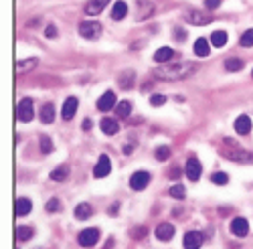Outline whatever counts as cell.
Here are the masks:
<instances>
[{
	"mask_svg": "<svg viewBox=\"0 0 253 249\" xmlns=\"http://www.w3.org/2000/svg\"><path fill=\"white\" fill-rule=\"evenodd\" d=\"M116 114H118V118H128L132 114V103L130 101H120L118 108H116Z\"/></svg>",
	"mask_w": 253,
	"mask_h": 249,
	"instance_id": "30",
	"label": "cell"
},
{
	"mask_svg": "<svg viewBox=\"0 0 253 249\" xmlns=\"http://www.w3.org/2000/svg\"><path fill=\"white\" fill-rule=\"evenodd\" d=\"M45 35H47L49 39L57 37V27H55V25H49V27H47V31H45Z\"/></svg>",
	"mask_w": 253,
	"mask_h": 249,
	"instance_id": "41",
	"label": "cell"
},
{
	"mask_svg": "<svg viewBox=\"0 0 253 249\" xmlns=\"http://www.w3.org/2000/svg\"><path fill=\"white\" fill-rule=\"evenodd\" d=\"M150 103H152V106H162V103H166V97L156 93V95H152V97H150Z\"/></svg>",
	"mask_w": 253,
	"mask_h": 249,
	"instance_id": "38",
	"label": "cell"
},
{
	"mask_svg": "<svg viewBox=\"0 0 253 249\" xmlns=\"http://www.w3.org/2000/svg\"><path fill=\"white\" fill-rule=\"evenodd\" d=\"M39 63V59H25V61H20V63L16 65V71L23 75V73H29L31 69H35Z\"/></svg>",
	"mask_w": 253,
	"mask_h": 249,
	"instance_id": "25",
	"label": "cell"
},
{
	"mask_svg": "<svg viewBox=\"0 0 253 249\" xmlns=\"http://www.w3.org/2000/svg\"><path fill=\"white\" fill-rule=\"evenodd\" d=\"M136 83V71H124L120 77H118V85L122 89H132Z\"/></svg>",
	"mask_w": 253,
	"mask_h": 249,
	"instance_id": "13",
	"label": "cell"
},
{
	"mask_svg": "<svg viewBox=\"0 0 253 249\" xmlns=\"http://www.w3.org/2000/svg\"><path fill=\"white\" fill-rule=\"evenodd\" d=\"M33 118H35L33 99H29V97L20 99V103H18V120H20V122H31Z\"/></svg>",
	"mask_w": 253,
	"mask_h": 249,
	"instance_id": "5",
	"label": "cell"
},
{
	"mask_svg": "<svg viewBox=\"0 0 253 249\" xmlns=\"http://www.w3.org/2000/svg\"><path fill=\"white\" fill-rule=\"evenodd\" d=\"M184 20L191 25H197V27H203V25H209L211 20H213V12L209 8L207 10H186L184 12Z\"/></svg>",
	"mask_w": 253,
	"mask_h": 249,
	"instance_id": "2",
	"label": "cell"
},
{
	"mask_svg": "<svg viewBox=\"0 0 253 249\" xmlns=\"http://www.w3.org/2000/svg\"><path fill=\"white\" fill-rule=\"evenodd\" d=\"M174 57V51L170 47H160L156 53H154V61L156 63H168Z\"/></svg>",
	"mask_w": 253,
	"mask_h": 249,
	"instance_id": "20",
	"label": "cell"
},
{
	"mask_svg": "<svg viewBox=\"0 0 253 249\" xmlns=\"http://www.w3.org/2000/svg\"><path fill=\"white\" fill-rule=\"evenodd\" d=\"M219 4H221V0H205V8L209 10H215Z\"/></svg>",
	"mask_w": 253,
	"mask_h": 249,
	"instance_id": "39",
	"label": "cell"
},
{
	"mask_svg": "<svg viewBox=\"0 0 253 249\" xmlns=\"http://www.w3.org/2000/svg\"><path fill=\"white\" fill-rule=\"evenodd\" d=\"M225 69H227V71H239V69H243V59H239V57L227 59V61H225Z\"/></svg>",
	"mask_w": 253,
	"mask_h": 249,
	"instance_id": "29",
	"label": "cell"
},
{
	"mask_svg": "<svg viewBox=\"0 0 253 249\" xmlns=\"http://www.w3.org/2000/svg\"><path fill=\"white\" fill-rule=\"evenodd\" d=\"M67 176H69V166H65V164L57 166V168L51 172V180H55V182H63Z\"/></svg>",
	"mask_w": 253,
	"mask_h": 249,
	"instance_id": "23",
	"label": "cell"
},
{
	"mask_svg": "<svg viewBox=\"0 0 253 249\" xmlns=\"http://www.w3.org/2000/svg\"><path fill=\"white\" fill-rule=\"evenodd\" d=\"M231 231H233V235H237V237L247 235V231H249V223H247V219H243V217L233 219V221H231Z\"/></svg>",
	"mask_w": 253,
	"mask_h": 249,
	"instance_id": "11",
	"label": "cell"
},
{
	"mask_svg": "<svg viewBox=\"0 0 253 249\" xmlns=\"http://www.w3.org/2000/svg\"><path fill=\"white\" fill-rule=\"evenodd\" d=\"M138 10H140V12H136V18H138V20H144V18L152 16V12H154V4L148 2V0H140V2H138Z\"/></svg>",
	"mask_w": 253,
	"mask_h": 249,
	"instance_id": "16",
	"label": "cell"
},
{
	"mask_svg": "<svg viewBox=\"0 0 253 249\" xmlns=\"http://www.w3.org/2000/svg\"><path fill=\"white\" fill-rule=\"evenodd\" d=\"M203 233H199V231H188L186 235H184V247H188V249H193V247H201L203 245Z\"/></svg>",
	"mask_w": 253,
	"mask_h": 249,
	"instance_id": "14",
	"label": "cell"
},
{
	"mask_svg": "<svg viewBox=\"0 0 253 249\" xmlns=\"http://www.w3.org/2000/svg\"><path fill=\"white\" fill-rule=\"evenodd\" d=\"M31 213V201L29 199H18L16 201V215L18 217H25Z\"/></svg>",
	"mask_w": 253,
	"mask_h": 249,
	"instance_id": "26",
	"label": "cell"
},
{
	"mask_svg": "<svg viewBox=\"0 0 253 249\" xmlns=\"http://www.w3.org/2000/svg\"><path fill=\"white\" fill-rule=\"evenodd\" d=\"M184 186H180V184H174L172 189H170V197H174V199H184Z\"/></svg>",
	"mask_w": 253,
	"mask_h": 249,
	"instance_id": "37",
	"label": "cell"
},
{
	"mask_svg": "<svg viewBox=\"0 0 253 249\" xmlns=\"http://www.w3.org/2000/svg\"><path fill=\"white\" fill-rule=\"evenodd\" d=\"M108 4H110V0H89V2L85 4V12L91 14V16H95V14H99Z\"/></svg>",
	"mask_w": 253,
	"mask_h": 249,
	"instance_id": "17",
	"label": "cell"
},
{
	"mask_svg": "<svg viewBox=\"0 0 253 249\" xmlns=\"http://www.w3.org/2000/svg\"><path fill=\"white\" fill-rule=\"evenodd\" d=\"M120 211V203H114L112 207H110V215H116Z\"/></svg>",
	"mask_w": 253,
	"mask_h": 249,
	"instance_id": "43",
	"label": "cell"
},
{
	"mask_svg": "<svg viewBox=\"0 0 253 249\" xmlns=\"http://www.w3.org/2000/svg\"><path fill=\"white\" fill-rule=\"evenodd\" d=\"M156 237H158L160 241H170V239L174 237V225H170V223H160V225L156 227Z\"/></svg>",
	"mask_w": 253,
	"mask_h": 249,
	"instance_id": "10",
	"label": "cell"
},
{
	"mask_svg": "<svg viewBox=\"0 0 253 249\" xmlns=\"http://www.w3.org/2000/svg\"><path fill=\"white\" fill-rule=\"evenodd\" d=\"M99 241V231L95 229V227H91V229H83L79 233V245L83 247H91Z\"/></svg>",
	"mask_w": 253,
	"mask_h": 249,
	"instance_id": "7",
	"label": "cell"
},
{
	"mask_svg": "<svg viewBox=\"0 0 253 249\" xmlns=\"http://www.w3.org/2000/svg\"><path fill=\"white\" fill-rule=\"evenodd\" d=\"M126 14H128V4L122 2V0H118V2L114 4V10H112V18L114 20H122V18H126Z\"/></svg>",
	"mask_w": 253,
	"mask_h": 249,
	"instance_id": "22",
	"label": "cell"
},
{
	"mask_svg": "<svg viewBox=\"0 0 253 249\" xmlns=\"http://www.w3.org/2000/svg\"><path fill=\"white\" fill-rule=\"evenodd\" d=\"M39 118H41V122H43V124H53V120H55V106H53V103H45V106L41 108Z\"/></svg>",
	"mask_w": 253,
	"mask_h": 249,
	"instance_id": "19",
	"label": "cell"
},
{
	"mask_svg": "<svg viewBox=\"0 0 253 249\" xmlns=\"http://www.w3.org/2000/svg\"><path fill=\"white\" fill-rule=\"evenodd\" d=\"M93 215V207L89 203H79L75 207V217L77 219H89Z\"/></svg>",
	"mask_w": 253,
	"mask_h": 249,
	"instance_id": "21",
	"label": "cell"
},
{
	"mask_svg": "<svg viewBox=\"0 0 253 249\" xmlns=\"http://www.w3.org/2000/svg\"><path fill=\"white\" fill-rule=\"evenodd\" d=\"M184 172H186V176H188V180H199L201 178V174H203V166H201V162H199V158H195V156H191L186 160V166H184Z\"/></svg>",
	"mask_w": 253,
	"mask_h": 249,
	"instance_id": "4",
	"label": "cell"
},
{
	"mask_svg": "<svg viewBox=\"0 0 253 249\" xmlns=\"http://www.w3.org/2000/svg\"><path fill=\"white\" fill-rule=\"evenodd\" d=\"M112 108H116V93H114V91H105V93L97 99V110L108 112V110H112Z\"/></svg>",
	"mask_w": 253,
	"mask_h": 249,
	"instance_id": "9",
	"label": "cell"
},
{
	"mask_svg": "<svg viewBox=\"0 0 253 249\" xmlns=\"http://www.w3.org/2000/svg\"><path fill=\"white\" fill-rule=\"evenodd\" d=\"M241 47H253V29H249V31H245L243 35H241Z\"/></svg>",
	"mask_w": 253,
	"mask_h": 249,
	"instance_id": "34",
	"label": "cell"
},
{
	"mask_svg": "<svg viewBox=\"0 0 253 249\" xmlns=\"http://www.w3.org/2000/svg\"><path fill=\"white\" fill-rule=\"evenodd\" d=\"M118 130H120L118 120H114V118H103V120H101V132H103V134L114 136V134H118Z\"/></svg>",
	"mask_w": 253,
	"mask_h": 249,
	"instance_id": "15",
	"label": "cell"
},
{
	"mask_svg": "<svg viewBox=\"0 0 253 249\" xmlns=\"http://www.w3.org/2000/svg\"><path fill=\"white\" fill-rule=\"evenodd\" d=\"M41 152H43V154L53 152V140H51L49 136H43V138H41Z\"/></svg>",
	"mask_w": 253,
	"mask_h": 249,
	"instance_id": "32",
	"label": "cell"
},
{
	"mask_svg": "<svg viewBox=\"0 0 253 249\" xmlns=\"http://www.w3.org/2000/svg\"><path fill=\"white\" fill-rule=\"evenodd\" d=\"M16 237L20 241H29L33 237V229H31V227H18V229H16Z\"/></svg>",
	"mask_w": 253,
	"mask_h": 249,
	"instance_id": "31",
	"label": "cell"
},
{
	"mask_svg": "<svg viewBox=\"0 0 253 249\" xmlns=\"http://www.w3.org/2000/svg\"><path fill=\"white\" fill-rule=\"evenodd\" d=\"M47 211H49V213H59V211H61V201H59V199H51V201L47 203Z\"/></svg>",
	"mask_w": 253,
	"mask_h": 249,
	"instance_id": "36",
	"label": "cell"
},
{
	"mask_svg": "<svg viewBox=\"0 0 253 249\" xmlns=\"http://www.w3.org/2000/svg\"><path fill=\"white\" fill-rule=\"evenodd\" d=\"M154 156H156V160L164 162V160H168V158H170V148H168V146H160V148H156Z\"/></svg>",
	"mask_w": 253,
	"mask_h": 249,
	"instance_id": "33",
	"label": "cell"
},
{
	"mask_svg": "<svg viewBox=\"0 0 253 249\" xmlns=\"http://www.w3.org/2000/svg\"><path fill=\"white\" fill-rule=\"evenodd\" d=\"M251 75H253V71H251Z\"/></svg>",
	"mask_w": 253,
	"mask_h": 249,
	"instance_id": "45",
	"label": "cell"
},
{
	"mask_svg": "<svg viewBox=\"0 0 253 249\" xmlns=\"http://www.w3.org/2000/svg\"><path fill=\"white\" fill-rule=\"evenodd\" d=\"M209 51H211L209 41L207 39H197V43H195V55L197 57H207Z\"/></svg>",
	"mask_w": 253,
	"mask_h": 249,
	"instance_id": "24",
	"label": "cell"
},
{
	"mask_svg": "<svg viewBox=\"0 0 253 249\" xmlns=\"http://www.w3.org/2000/svg\"><path fill=\"white\" fill-rule=\"evenodd\" d=\"M148 182H150V172H146V170H138L130 178V186L134 191H144L148 186Z\"/></svg>",
	"mask_w": 253,
	"mask_h": 249,
	"instance_id": "6",
	"label": "cell"
},
{
	"mask_svg": "<svg viewBox=\"0 0 253 249\" xmlns=\"http://www.w3.org/2000/svg\"><path fill=\"white\" fill-rule=\"evenodd\" d=\"M235 132L241 134V136L251 132V120H249V116H239L235 120Z\"/></svg>",
	"mask_w": 253,
	"mask_h": 249,
	"instance_id": "18",
	"label": "cell"
},
{
	"mask_svg": "<svg viewBox=\"0 0 253 249\" xmlns=\"http://www.w3.org/2000/svg\"><path fill=\"white\" fill-rule=\"evenodd\" d=\"M110 170H112V162H110V158L105 156V154H101V158L97 160L95 168H93V176H95V178H105V176L110 174Z\"/></svg>",
	"mask_w": 253,
	"mask_h": 249,
	"instance_id": "8",
	"label": "cell"
},
{
	"mask_svg": "<svg viewBox=\"0 0 253 249\" xmlns=\"http://www.w3.org/2000/svg\"><path fill=\"white\" fill-rule=\"evenodd\" d=\"M79 35L83 39H89V41H95L101 37V25L95 23V20H87V23H81L79 25Z\"/></svg>",
	"mask_w": 253,
	"mask_h": 249,
	"instance_id": "3",
	"label": "cell"
},
{
	"mask_svg": "<svg viewBox=\"0 0 253 249\" xmlns=\"http://www.w3.org/2000/svg\"><path fill=\"white\" fill-rule=\"evenodd\" d=\"M174 37H176L178 41H184V39H186V31L180 29V27H176V29H174Z\"/></svg>",
	"mask_w": 253,
	"mask_h": 249,
	"instance_id": "40",
	"label": "cell"
},
{
	"mask_svg": "<svg viewBox=\"0 0 253 249\" xmlns=\"http://www.w3.org/2000/svg\"><path fill=\"white\" fill-rule=\"evenodd\" d=\"M227 158L229 160H237V162H253V154H247V152H241V150L227 152Z\"/></svg>",
	"mask_w": 253,
	"mask_h": 249,
	"instance_id": "28",
	"label": "cell"
},
{
	"mask_svg": "<svg viewBox=\"0 0 253 249\" xmlns=\"http://www.w3.org/2000/svg\"><path fill=\"white\" fill-rule=\"evenodd\" d=\"M211 43H213L217 49L225 47V43H227V33H225V31H215L213 35H211Z\"/></svg>",
	"mask_w": 253,
	"mask_h": 249,
	"instance_id": "27",
	"label": "cell"
},
{
	"mask_svg": "<svg viewBox=\"0 0 253 249\" xmlns=\"http://www.w3.org/2000/svg\"><path fill=\"white\" fill-rule=\"evenodd\" d=\"M197 69L199 67L195 63H188V61H180V63H172V61H168V63L158 65L152 73L160 81H180V79H186V77L195 75Z\"/></svg>",
	"mask_w": 253,
	"mask_h": 249,
	"instance_id": "1",
	"label": "cell"
},
{
	"mask_svg": "<svg viewBox=\"0 0 253 249\" xmlns=\"http://www.w3.org/2000/svg\"><path fill=\"white\" fill-rule=\"evenodd\" d=\"M180 176V168H172V172H170V178H178Z\"/></svg>",
	"mask_w": 253,
	"mask_h": 249,
	"instance_id": "44",
	"label": "cell"
},
{
	"mask_svg": "<svg viewBox=\"0 0 253 249\" xmlns=\"http://www.w3.org/2000/svg\"><path fill=\"white\" fill-rule=\"evenodd\" d=\"M81 128H83V130H85V132H87V130H91V120H83V124H81Z\"/></svg>",
	"mask_w": 253,
	"mask_h": 249,
	"instance_id": "42",
	"label": "cell"
},
{
	"mask_svg": "<svg viewBox=\"0 0 253 249\" xmlns=\"http://www.w3.org/2000/svg\"><path fill=\"white\" fill-rule=\"evenodd\" d=\"M211 180H213L215 184H227L229 182V174L227 172H215Z\"/></svg>",
	"mask_w": 253,
	"mask_h": 249,
	"instance_id": "35",
	"label": "cell"
},
{
	"mask_svg": "<svg viewBox=\"0 0 253 249\" xmlns=\"http://www.w3.org/2000/svg\"><path fill=\"white\" fill-rule=\"evenodd\" d=\"M75 112H77V99H75V97H67L65 103H63V110H61L63 120H67V122L73 120Z\"/></svg>",
	"mask_w": 253,
	"mask_h": 249,
	"instance_id": "12",
	"label": "cell"
}]
</instances>
